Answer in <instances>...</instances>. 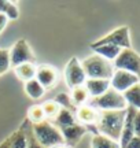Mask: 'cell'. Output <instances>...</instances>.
I'll return each instance as SVG.
<instances>
[{
  "mask_svg": "<svg viewBox=\"0 0 140 148\" xmlns=\"http://www.w3.org/2000/svg\"><path fill=\"white\" fill-rule=\"evenodd\" d=\"M125 114H126V110L99 111V116H97L96 125H95L96 132L99 134H103L106 137L111 138L114 141H119L125 121Z\"/></svg>",
  "mask_w": 140,
  "mask_h": 148,
  "instance_id": "cell-1",
  "label": "cell"
},
{
  "mask_svg": "<svg viewBox=\"0 0 140 148\" xmlns=\"http://www.w3.org/2000/svg\"><path fill=\"white\" fill-rule=\"evenodd\" d=\"M81 66L84 69L86 78H97V79H110L114 73L113 62L92 53L85 59L81 60Z\"/></svg>",
  "mask_w": 140,
  "mask_h": 148,
  "instance_id": "cell-2",
  "label": "cell"
},
{
  "mask_svg": "<svg viewBox=\"0 0 140 148\" xmlns=\"http://www.w3.org/2000/svg\"><path fill=\"white\" fill-rule=\"evenodd\" d=\"M32 133L36 141L44 148H52L55 145L63 144L62 133L51 121H43L32 125Z\"/></svg>",
  "mask_w": 140,
  "mask_h": 148,
  "instance_id": "cell-3",
  "label": "cell"
},
{
  "mask_svg": "<svg viewBox=\"0 0 140 148\" xmlns=\"http://www.w3.org/2000/svg\"><path fill=\"white\" fill-rule=\"evenodd\" d=\"M88 104L96 108L97 111H124L128 108V104L124 99V95L113 88H108L102 96L89 99Z\"/></svg>",
  "mask_w": 140,
  "mask_h": 148,
  "instance_id": "cell-4",
  "label": "cell"
},
{
  "mask_svg": "<svg viewBox=\"0 0 140 148\" xmlns=\"http://www.w3.org/2000/svg\"><path fill=\"white\" fill-rule=\"evenodd\" d=\"M104 44H111L115 47L121 48V49H129L132 48V42H130V33L128 26H119L111 33L106 34L104 37L96 40L95 42L91 44V48L99 47V45H104Z\"/></svg>",
  "mask_w": 140,
  "mask_h": 148,
  "instance_id": "cell-5",
  "label": "cell"
},
{
  "mask_svg": "<svg viewBox=\"0 0 140 148\" xmlns=\"http://www.w3.org/2000/svg\"><path fill=\"white\" fill-rule=\"evenodd\" d=\"M8 51H10V62L12 69L19 66V64L34 63L36 62V56H34L32 48L25 38L16 40L14 42V45L11 47V49H8Z\"/></svg>",
  "mask_w": 140,
  "mask_h": 148,
  "instance_id": "cell-6",
  "label": "cell"
},
{
  "mask_svg": "<svg viewBox=\"0 0 140 148\" xmlns=\"http://www.w3.org/2000/svg\"><path fill=\"white\" fill-rule=\"evenodd\" d=\"M63 74H65L66 85L70 90L77 86H82L86 81V75L81 66V60H78V58H75V56L69 59L67 64L65 66Z\"/></svg>",
  "mask_w": 140,
  "mask_h": 148,
  "instance_id": "cell-7",
  "label": "cell"
},
{
  "mask_svg": "<svg viewBox=\"0 0 140 148\" xmlns=\"http://www.w3.org/2000/svg\"><path fill=\"white\" fill-rule=\"evenodd\" d=\"M113 66L114 70H124L140 75V55L136 53L132 48L122 49L113 62Z\"/></svg>",
  "mask_w": 140,
  "mask_h": 148,
  "instance_id": "cell-8",
  "label": "cell"
},
{
  "mask_svg": "<svg viewBox=\"0 0 140 148\" xmlns=\"http://www.w3.org/2000/svg\"><path fill=\"white\" fill-rule=\"evenodd\" d=\"M136 84H140L139 75L129 71H124V70H114L113 75L110 78V88H113L119 93L126 92Z\"/></svg>",
  "mask_w": 140,
  "mask_h": 148,
  "instance_id": "cell-9",
  "label": "cell"
},
{
  "mask_svg": "<svg viewBox=\"0 0 140 148\" xmlns=\"http://www.w3.org/2000/svg\"><path fill=\"white\" fill-rule=\"evenodd\" d=\"M34 78L38 81V84L43 86L44 89H52L59 81V71L56 67L51 64L43 63L38 64L36 67V75Z\"/></svg>",
  "mask_w": 140,
  "mask_h": 148,
  "instance_id": "cell-10",
  "label": "cell"
},
{
  "mask_svg": "<svg viewBox=\"0 0 140 148\" xmlns=\"http://www.w3.org/2000/svg\"><path fill=\"white\" fill-rule=\"evenodd\" d=\"M59 130H60V133H62V137H63V143L71 148L74 147L75 144L80 143L81 138L89 132V129L86 126L80 125V123H77V122H75L74 125H71V126L60 127Z\"/></svg>",
  "mask_w": 140,
  "mask_h": 148,
  "instance_id": "cell-11",
  "label": "cell"
},
{
  "mask_svg": "<svg viewBox=\"0 0 140 148\" xmlns=\"http://www.w3.org/2000/svg\"><path fill=\"white\" fill-rule=\"evenodd\" d=\"M74 116H75V122H77V123L84 125V126H86V127H92L96 125L97 116H99V111L86 103V104H82V106L75 108Z\"/></svg>",
  "mask_w": 140,
  "mask_h": 148,
  "instance_id": "cell-12",
  "label": "cell"
},
{
  "mask_svg": "<svg viewBox=\"0 0 140 148\" xmlns=\"http://www.w3.org/2000/svg\"><path fill=\"white\" fill-rule=\"evenodd\" d=\"M136 108L133 107H128L126 108V114H125V121L124 126H122V132H121V137H119V147L125 148V145L129 143L132 137L135 136L133 133V116L136 114Z\"/></svg>",
  "mask_w": 140,
  "mask_h": 148,
  "instance_id": "cell-13",
  "label": "cell"
},
{
  "mask_svg": "<svg viewBox=\"0 0 140 148\" xmlns=\"http://www.w3.org/2000/svg\"><path fill=\"white\" fill-rule=\"evenodd\" d=\"M30 125H29V121L26 119L11 136H8L7 137L8 138V147L10 148H27V145H29V141H27V130H29Z\"/></svg>",
  "mask_w": 140,
  "mask_h": 148,
  "instance_id": "cell-14",
  "label": "cell"
},
{
  "mask_svg": "<svg viewBox=\"0 0 140 148\" xmlns=\"http://www.w3.org/2000/svg\"><path fill=\"white\" fill-rule=\"evenodd\" d=\"M86 92L91 99L102 96L110 88V79H97V78H86L85 84Z\"/></svg>",
  "mask_w": 140,
  "mask_h": 148,
  "instance_id": "cell-15",
  "label": "cell"
},
{
  "mask_svg": "<svg viewBox=\"0 0 140 148\" xmlns=\"http://www.w3.org/2000/svg\"><path fill=\"white\" fill-rule=\"evenodd\" d=\"M23 90H25V93H26L30 99H33V100L41 99L44 96V93H45V89L38 84V81L36 78L23 82Z\"/></svg>",
  "mask_w": 140,
  "mask_h": 148,
  "instance_id": "cell-16",
  "label": "cell"
},
{
  "mask_svg": "<svg viewBox=\"0 0 140 148\" xmlns=\"http://www.w3.org/2000/svg\"><path fill=\"white\" fill-rule=\"evenodd\" d=\"M36 63H23V64H19L14 67V73L18 78L26 82V81H30V79L34 78L36 75Z\"/></svg>",
  "mask_w": 140,
  "mask_h": 148,
  "instance_id": "cell-17",
  "label": "cell"
},
{
  "mask_svg": "<svg viewBox=\"0 0 140 148\" xmlns=\"http://www.w3.org/2000/svg\"><path fill=\"white\" fill-rule=\"evenodd\" d=\"M75 123V116L74 112L66 108H60V111L58 112V115L55 116L54 119V125L58 129L60 127H66V126H71Z\"/></svg>",
  "mask_w": 140,
  "mask_h": 148,
  "instance_id": "cell-18",
  "label": "cell"
},
{
  "mask_svg": "<svg viewBox=\"0 0 140 148\" xmlns=\"http://www.w3.org/2000/svg\"><path fill=\"white\" fill-rule=\"evenodd\" d=\"M93 51H95L96 55L107 59L108 62H114L115 58L118 56L119 52H121L122 49L118 47H115V45H111V44H104V45H99V47L93 48Z\"/></svg>",
  "mask_w": 140,
  "mask_h": 148,
  "instance_id": "cell-19",
  "label": "cell"
},
{
  "mask_svg": "<svg viewBox=\"0 0 140 148\" xmlns=\"http://www.w3.org/2000/svg\"><path fill=\"white\" fill-rule=\"evenodd\" d=\"M122 95H124V99L128 107H133L136 110H140V84L133 85Z\"/></svg>",
  "mask_w": 140,
  "mask_h": 148,
  "instance_id": "cell-20",
  "label": "cell"
},
{
  "mask_svg": "<svg viewBox=\"0 0 140 148\" xmlns=\"http://www.w3.org/2000/svg\"><path fill=\"white\" fill-rule=\"evenodd\" d=\"M70 99H71V101H73L74 107L77 108V107L82 106V104H86L91 97H89V95H88L85 86L82 85V86H77V88L70 90Z\"/></svg>",
  "mask_w": 140,
  "mask_h": 148,
  "instance_id": "cell-21",
  "label": "cell"
},
{
  "mask_svg": "<svg viewBox=\"0 0 140 148\" xmlns=\"http://www.w3.org/2000/svg\"><path fill=\"white\" fill-rule=\"evenodd\" d=\"M91 148H121L118 141H114L111 138L106 137L103 134H95L92 137Z\"/></svg>",
  "mask_w": 140,
  "mask_h": 148,
  "instance_id": "cell-22",
  "label": "cell"
},
{
  "mask_svg": "<svg viewBox=\"0 0 140 148\" xmlns=\"http://www.w3.org/2000/svg\"><path fill=\"white\" fill-rule=\"evenodd\" d=\"M0 14H4L8 19H16L19 16V8L14 1L0 0Z\"/></svg>",
  "mask_w": 140,
  "mask_h": 148,
  "instance_id": "cell-23",
  "label": "cell"
},
{
  "mask_svg": "<svg viewBox=\"0 0 140 148\" xmlns=\"http://www.w3.org/2000/svg\"><path fill=\"white\" fill-rule=\"evenodd\" d=\"M26 116H27L26 119L30 122L32 125L45 121V115H44V111H43V108H41V104H34V106L29 107Z\"/></svg>",
  "mask_w": 140,
  "mask_h": 148,
  "instance_id": "cell-24",
  "label": "cell"
},
{
  "mask_svg": "<svg viewBox=\"0 0 140 148\" xmlns=\"http://www.w3.org/2000/svg\"><path fill=\"white\" fill-rule=\"evenodd\" d=\"M41 108L44 111V115H45V119H52L54 121L55 116L58 115V112L60 111V106L56 103V101L52 99V100H45L41 104Z\"/></svg>",
  "mask_w": 140,
  "mask_h": 148,
  "instance_id": "cell-25",
  "label": "cell"
},
{
  "mask_svg": "<svg viewBox=\"0 0 140 148\" xmlns=\"http://www.w3.org/2000/svg\"><path fill=\"white\" fill-rule=\"evenodd\" d=\"M11 69L10 51L5 48H0V75H3Z\"/></svg>",
  "mask_w": 140,
  "mask_h": 148,
  "instance_id": "cell-26",
  "label": "cell"
},
{
  "mask_svg": "<svg viewBox=\"0 0 140 148\" xmlns=\"http://www.w3.org/2000/svg\"><path fill=\"white\" fill-rule=\"evenodd\" d=\"M58 104L60 106V108H66V110H70V111H75V107L73 104V101L70 99V95L69 93H59V95L56 96L54 99Z\"/></svg>",
  "mask_w": 140,
  "mask_h": 148,
  "instance_id": "cell-27",
  "label": "cell"
},
{
  "mask_svg": "<svg viewBox=\"0 0 140 148\" xmlns=\"http://www.w3.org/2000/svg\"><path fill=\"white\" fill-rule=\"evenodd\" d=\"M27 141H29V145H27V148H44L41 147L40 144L36 141V138H34V136H33L32 133V125L29 126V130H27Z\"/></svg>",
  "mask_w": 140,
  "mask_h": 148,
  "instance_id": "cell-28",
  "label": "cell"
},
{
  "mask_svg": "<svg viewBox=\"0 0 140 148\" xmlns=\"http://www.w3.org/2000/svg\"><path fill=\"white\" fill-rule=\"evenodd\" d=\"M133 133L135 136L140 137V110L136 111L135 116H133Z\"/></svg>",
  "mask_w": 140,
  "mask_h": 148,
  "instance_id": "cell-29",
  "label": "cell"
},
{
  "mask_svg": "<svg viewBox=\"0 0 140 148\" xmlns=\"http://www.w3.org/2000/svg\"><path fill=\"white\" fill-rule=\"evenodd\" d=\"M125 148H140V137L133 136V137H132V140H130L129 143L125 145Z\"/></svg>",
  "mask_w": 140,
  "mask_h": 148,
  "instance_id": "cell-30",
  "label": "cell"
},
{
  "mask_svg": "<svg viewBox=\"0 0 140 148\" xmlns=\"http://www.w3.org/2000/svg\"><path fill=\"white\" fill-rule=\"evenodd\" d=\"M8 21H10V19H8L4 14H0V34H1V32L4 30V27L7 26Z\"/></svg>",
  "mask_w": 140,
  "mask_h": 148,
  "instance_id": "cell-31",
  "label": "cell"
},
{
  "mask_svg": "<svg viewBox=\"0 0 140 148\" xmlns=\"http://www.w3.org/2000/svg\"><path fill=\"white\" fill-rule=\"evenodd\" d=\"M0 148H10V147H8V138H5L4 141L0 144Z\"/></svg>",
  "mask_w": 140,
  "mask_h": 148,
  "instance_id": "cell-32",
  "label": "cell"
},
{
  "mask_svg": "<svg viewBox=\"0 0 140 148\" xmlns=\"http://www.w3.org/2000/svg\"><path fill=\"white\" fill-rule=\"evenodd\" d=\"M52 148H71V147H69V145H66V144L63 143V144H59V145H55V147H52Z\"/></svg>",
  "mask_w": 140,
  "mask_h": 148,
  "instance_id": "cell-33",
  "label": "cell"
},
{
  "mask_svg": "<svg viewBox=\"0 0 140 148\" xmlns=\"http://www.w3.org/2000/svg\"><path fill=\"white\" fill-rule=\"evenodd\" d=\"M139 79H140V75H139Z\"/></svg>",
  "mask_w": 140,
  "mask_h": 148,
  "instance_id": "cell-34",
  "label": "cell"
}]
</instances>
